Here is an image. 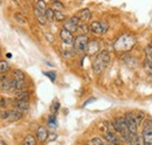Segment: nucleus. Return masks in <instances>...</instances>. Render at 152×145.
Wrapping results in <instances>:
<instances>
[{
	"instance_id": "obj_1",
	"label": "nucleus",
	"mask_w": 152,
	"mask_h": 145,
	"mask_svg": "<svg viewBox=\"0 0 152 145\" xmlns=\"http://www.w3.org/2000/svg\"><path fill=\"white\" fill-rule=\"evenodd\" d=\"M136 45V39L132 34H123L114 43V49L117 53H128Z\"/></svg>"
},
{
	"instance_id": "obj_2",
	"label": "nucleus",
	"mask_w": 152,
	"mask_h": 145,
	"mask_svg": "<svg viewBox=\"0 0 152 145\" xmlns=\"http://www.w3.org/2000/svg\"><path fill=\"white\" fill-rule=\"evenodd\" d=\"M110 60H111V57H110V54L108 51H102L96 55L95 60L93 62V69H94L95 74H102L104 72L105 68L109 66Z\"/></svg>"
},
{
	"instance_id": "obj_3",
	"label": "nucleus",
	"mask_w": 152,
	"mask_h": 145,
	"mask_svg": "<svg viewBox=\"0 0 152 145\" xmlns=\"http://www.w3.org/2000/svg\"><path fill=\"white\" fill-rule=\"evenodd\" d=\"M114 129L115 131H117L123 139L125 141H129L130 139V132H129V129L126 125V121L124 117H117L114 121Z\"/></svg>"
},
{
	"instance_id": "obj_4",
	"label": "nucleus",
	"mask_w": 152,
	"mask_h": 145,
	"mask_svg": "<svg viewBox=\"0 0 152 145\" xmlns=\"http://www.w3.org/2000/svg\"><path fill=\"white\" fill-rule=\"evenodd\" d=\"M125 121H126V125L130 132V139L134 143L136 138H137V129H138V123L136 121V117L133 115V112H126L125 114Z\"/></svg>"
},
{
	"instance_id": "obj_5",
	"label": "nucleus",
	"mask_w": 152,
	"mask_h": 145,
	"mask_svg": "<svg viewBox=\"0 0 152 145\" xmlns=\"http://www.w3.org/2000/svg\"><path fill=\"white\" fill-rule=\"evenodd\" d=\"M142 141L144 145H152V121L145 119L143 131H142Z\"/></svg>"
},
{
	"instance_id": "obj_6",
	"label": "nucleus",
	"mask_w": 152,
	"mask_h": 145,
	"mask_svg": "<svg viewBox=\"0 0 152 145\" xmlns=\"http://www.w3.org/2000/svg\"><path fill=\"white\" fill-rule=\"evenodd\" d=\"M88 42H89V39L88 36L84 35V34H81V35H77L74 39V42H73V47H74V52L75 53H83L86 49H87V46H88Z\"/></svg>"
},
{
	"instance_id": "obj_7",
	"label": "nucleus",
	"mask_w": 152,
	"mask_h": 145,
	"mask_svg": "<svg viewBox=\"0 0 152 145\" xmlns=\"http://www.w3.org/2000/svg\"><path fill=\"white\" fill-rule=\"evenodd\" d=\"M0 117L5 121L10 122H17L22 118V114L17 111V110H4L0 112Z\"/></svg>"
},
{
	"instance_id": "obj_8",
	"label": "nucleus",
	"mask_w": 152,
	"mask_h": 145,
	"mask_svg": "<svg viewBox=\"0 0 152 145\" xmlns=\"http://www.w3.org/2000/svg\"><path fill=\"white\" fill-rule=\"evenodd\" d=\"M108 29V23L101 22V21H93L89 26V31L93 32L96 35H102L107 32Z\"/></svg>"
},
{
	"instance_id": "obj_9",
	"label": "nucleus",
	"mask_w": 152,
	"mask_h": 145,
	"mask_svg": "<svg viewBox=\"0 0 152 145\" xmlns=\"http://www.w3.org/2000/svg\"><path fill=\"white\" fill-rule=\"evenodd\" d=\"M78 25H80V19L77 18L76 15H74V17L69 18L66 22H64L63 28H66V29H67V31H69L70 33H74V32L77 31Z\"/></svg>"
},
{
	"instance_id": "obj_10",
	"label": "nucleus",
	"mask_w": 152,
	"mask_h": 145,
	"mask_svg": "<svg viewBox=\"0 0 152 145\" xmlns=\"http://www.w3.org/2000/svg\"><path fill=\"white\" fill-rule=\"evenodd\" d=\"M13 78L15 80V83H17V90H22L25 86V74L19 69H15L13 72Z\"/></svg>"
},
{
	"instance_id": "obj_11",
	"label": "nucleus",
	"mask_w": 152,
	"mask_h": 145,
	"mask_svg": "<svg viewBox=\"0 0 152 145\" xmlns=\"http://www.w3.org/2000/svg\"><path fill=\"white\" fill-rule=\"evenodd\" d=\"M86 51H87V54L90 55V56L99 53V42L97 40H89Z\"/></svg>"
},
{
	"instance_id": "obj_12",
	"label": "nucleus",
	"mask_w": 152,
	"mask_h": 145,
	"mask_svg": "<svg viewBox=\"0 0 152 145\" xmlns=\"http://www.w3.org/2000/svg\"><path fill=\"white\" fill-rule=\"evenodd\" d=\"M60 37H61V40L63 41V43H66V45H73V42H74V36H73V33H70L69 31H67L66 28H62L61 31H60Z\"/></svg>"
},
{
	"instance_id": "obj_13",
	"label": "nucleus",
	"mask_w": 152,
	"mask_h": 145,
	"mask_svg": "<svg viewBox=\"0 0 152 145\" xmlns=\"http://www.w3.org/2000/svg\"><path fill=\"white\" fill-rule=\"evenodd\" d=\"M13 108H14V110H17V111H19L21 114H23V112L28 111V109H29V103H28V102H25V101H19V100H17V101L13 102Z\"/></svg>"
},
{
	"instance_id": "obj_14",
	"label": "nucleus",
	"mask_w": 152,
	"mask_h": 145,
	"mask_svg": "<svg viewBox=\"0 0 152 145\" xmlns=\"http://www.w3.org/2000/svg\"><path fill=\"white\" fill-rule=\"evenodd\" d=\"M105 139L111 145H121V139H119V137L116 136L114 131H107L105 132Z\"/></svg>"
},
{
	"instance_id": "obj_15",
	"label": "nucleus",
	"mask_w": 152,
	"mask_h": 145,
	"mask_svg": "<svg viewBox=\"0 0 152 145\" xmlns=\"http://www.w3.org/2000/svg\"><path fill=\"white\" fill-rule=\"evenodd\" d=\"M48 138V131L45 127H39L38 131H37V139L40 143L46 142Z\"/></svg>"
},
{
	"instance_id": "obj_16",
	"label": "nucleus",
	"mask_w": 152,
	"mask_h": 145,
	"mask_svg": "<svg viewBox=\"0 0 152 145\" xmlns=\"http://www.w3.org/2000/svg\"><path fill=\"white\" fill-rule=\"evenodd\" d=\"M0 90L4 91V92L11 91V78L10 77H7V76L1 77V80H0Z\"/></svg>"
},
{
	"instance_id": "obj_17",
	"label": "nucleus",
	"mask_w": 152,
	"mask_h": 145,
	"mask_svg": "<svg viewBox=\"0 0 152 145\" xmlns=\"http://www.w3.org/2000/svg\"><path fill=\"white\" fill-rule=\"evenodd\" d=\"M76 17L80 19V21L86 22V21H88L89 19L91 18V12H90V10H88V8H83V10H81V11L76 14Z\"/></svg>"
},
{
	"instance_id": "obj_18",
	"label": "nucleus",
	"mask_w": 152,
	"mask_h": 145,
	"mask_svg": "<svg viewBox=\"0 0 152 145\" xmlns=\"http://www.w3.org/2000/svg\"><path fill=\"white\" fill-rule=\"evenodd\" d=\"M34 15H35V18H37V20H38V22L41 25V26H45V25L47 23V19H46V17H45V14L41 13V12L38 11V10H35V8H34Z\"/></svg>"
},
{
	"instance_id": "obj_19",
	"label": "nucleus",
	"mask_w": 152,
	"mask_h": 145,
	"mask_svg": "<svg viewBox=\"0 0 152 145\" xmlns=\"http://www.w3.org/2000/svg\"><path fill=\"white\" fill-rule=\"evenodd\" d=\"M29 97H31L29 92L26 90H20L19 92H18V95H17V100H19V101H25V102H28Z\"/></svg>"
},
{
	"instance_id": "obj_20",
	"label": "nucleus",
	"mask_w": 152,
	"mask_h": 145,
	"mask_svg": "<svg viewBox=\"0 0 152 145\" xmlns=\"http://www.w3.org/2000/svg\"><path fill=\"white\" fill-rule=\"evenodd\" d=\"M37 138L33 135H27L23 139V144L22 145H37Z\"/></svg>"
},
{
	"instance_id": "obj_21",
	"label": "nucleus",
	"mask_w": 152,
	"mask_h": 145,
	"mask_svg": "<svg viewBox=\"0 0 152 145\" xmlns=\"http://www.w3.org/2000/svg\"><path fill=\"white\" fill-rule=\"evenodd\" d=\"M35 10H38V11H40L41 13L45 14V12H46V10H47V5H46V2H45L43 0H39V1H37V4H35Z\"/></svg>"
},
{
	"instance_id": "obj_22",
	"label": "nucleus",
	"mask_w": 152,
	"mask_h": 145,
	"mask_svg": "<svg viewBox=\"0 0 152 145\" xmlns=\"http://www.w3.org/2000/svg\"><path fill=\"white\" fill-rule=\"evenodd\" d=\"M10 69V63L6 60H0V74H5Z\"/></svg>"
},
{
	"instance_id": "obj_23",
	"label": "nucleus",
	"mask_w": 152,
	"mask_h": 145,
	"mask_svg": "<svg viewBox=\"0 0 152 145\" xmlns=\"http://www.w3.org/2000/svg\"><path fill=\"white\" fill-rule=\"evenodd\" d=\"M124 61H125V63L128 64V66H130V67H136L137 66V60L134 59V57H132V56H125L124 59H123Z\"/></svg>"
},
{
	"instance_id": "obj_24",
	"label": "nucleus",
	"mask_w": 152,
	"mask_h": 145,
	"mask_svg": "<svg viewBox=\"0 0 152 145\" xmlns=\"http://www.w3.org/2000/svg\"><path fill=\"white\" fill-rule=\"evenodd\" d=\"M90 144L91 145H110L109 143H107L104 139H102L101 137H94V138L91 139Z\"/></svg>"
},
{
	"instance_id": "obj_25",
	"label": "nucleus",
	"mask_w": 152,
	"mask_h": 145,
	"mask_svg": "<svg viewBox=\"0 0 152 145\" xmlns=\"http://www.w3.org/2000/svg\"><path fill=\"white\" fill-rule=\"evenodd\" d=\"M52 8H53L54 11H61V10L64 8V6H63V4H62L61 1H58V0H53V1H52Z\"/></svg>"
},
{
	"instance_id": "obj_26",
	"label": "nucleus",
	"mask_w": 152,
	"mask_h": 145,
	"mask_svg": "<svg viewBox=\"0 0 152 145\" xmlns=\"http://www.w3.org/2000/svg\"><path fill=\"white\" fill-rule=\"evenodd\" d=\"M133 115H134V117H136V121H137L138 125H139V124L143 122V119L145 118V115H144L143 111H137V112H134Z\"/></svg>"
},
{
	"instance_id": "obj_27",
	"label": "nucleus",
	"mask_w": 152,
	"mask_h": 145,
	"mask_svg": "<svg viewBox=\"0 0 152 145\" xmlns=\"http://www.w3.org/2000/svg\"><path fill=\"white\" fill-rule=\"evenodd\" d=\"M145 56H146V60L150 61L152 63V45L148 46V47L145 48Z\"/></svg>"
},
{
	"instance_id": "obj_28",
	"label": "nucleus",
	"mask_w": 152,
	"mask_h": 145,
	"mask_svg": "<svg viewBox=\"0 0 152 145\" xmlns=\"http://www.w3.org/2000/svg\"><path fill=\"white\" fill-rule=\"evenodd\" d=\"M54 19L56 21H63L66 19V15L61 11H54Z\"/></svg>"
},
{
	"instance_id": "obj_29",
	"label": "nucleus",
	"mask_w": 152,
	"mask_h": 145,
	"mask_svg": "<svg viewBox=\"0 0 152 145\" xmlns=\"http://www.w3.org/2000/svg\"><path fill=\"white\" fill-rule=\"evenodd\" d=\"M45 17L47 20H53L54 19V10L53 8H47L45 12Z\"/></svg>"
},
{
	"instance_id": "obj_30",
	"label": "nucleus",
	"mask_w": 152,
	"mask_h": 145,
	"mask_svg": "<svg viewBox=\"0 0 152 145\" xmlns=\"http://www.w3.org/2000/svg\"><path fill=\"white\" fill-rule=\"evenodd\" d=\"M14 18H15V20H17L18 22H20V23H27L26 18H25L22 14H20V13H15V14H14Z\"/></svg>"
},
{
	"instance_id": "obj_31",
	"label": "nucleus",
	"mask_w": 152,
	"mask_h": 145,
	"mask_svg": "<svg viewBox=\"0 0 152 145\" xmlns=\"http://www.w3.org/2000/svg\"><path fill=\"white\" fill-rule=\"evenodd\" d=\"M144 68H145L146 72H149L150 75H152V63L150 61L145 60V62H144Z\"/></svg>"
},
{
	"instance_id": "obj_32",
	"label": "nucleus",
	"mask_w": 152,
	"mask_h": 145,
	"mask_svg": "<svg viewBox=\"0 0 152 145\" xmlns=\"http://www.w3.org/2000/svg\"><path fill=\"white\" fill-rule=\"evenodd\" d=\"M48 125L50 127H56V118L55 116H49V119H48Z\"/></svg>"
},
{
	"instance_id": "obj_33",
	"label": "nucleus",
	"mask_w": 152,
	"mask_h": 145,
	"mask_svg": "<svg viewBox=\"0 0 152 145\" xmlns=\"http://www.w3.org/2000/svg\"><path fill=\"white\" fill-rule=\"evenodd\" d=\"M58 109H60V103H58L57 101H55V102L53 103V105H52V112H53V114H56Z\"/></svg>"
},
{
	"instance_id": "obj_34",
	"label": "nucleus",
	"mask_w": 152,
	"mask_h": 145,
	"mask_svg": "<svg viewBox=\"0 0 152 145\" xmlns=\"http://www.w3.org/2000/svg\"><path fill=\"white\" fill-rule=\"evenodd\" d=\"M45 75H46V76H48L53 82L55 81V77H56V76H55V72H45Z\"/></svg>"
},
{
	"instance_id": "obj_35",
	"label": "nucleus",
	"mask_w": 152,
	"mask_h": 145,
	"mask_svg": "<svg viewBox=\"0 0 152 145\" xmlns=\"http://www.w3.org/2000/svg\"><path fill=\"white\" fill-rule=\"evenodd\" d=\"M93 101H95V98H94V97H91V98H89V101H87V102H86V103L83 104V107H86V105H88V104H89L90 102H93Z\"/></svg>"
},
{
	"instance_id": "obj_36",
	"label": "nucleus",
	"mask_w": 152,
	"mask_h": 145,
	"mask_svg": "<svg viewBox=\"0 0 152 145\" xmlns=\"http://www.w3.org/2000/svg\"><path fill=\"white\" fill-rule=\"evenodd\" d=\"M126 145H134V144H133V142L131 139H129V141H126Z\"/></svg>"
},
{
	"instance_id": "obj_37",
	"label": "nucleus",
	"mask_w": 152,
	"mask_h": 145,
	"mask_svg": "<svg viewBox=\"0 0 152 145\" xmlns=\"http://www.w3.org/2000/svg\"><path fill=\"white\" fill-rule=\"evenodd\" d=\"M0 145H7V144H6V143H5L2 139H0Z\"/></svg>"
},
{
	"instance_id": "obj_38",
	"label": "nucleus",
	"mask_w": 152,
	"mask_h": 145,
	"mask_svg": "<svg viewBox=\"0 0 152 145\" xmlns=\"http://www.w3.org/2000/svg\"><path fill=\"white\" fill-rule=\"evenodd\" d=\"M1 4H2V0H0V6H1Z\"/></svg>"
},
{
	"instance_id": "obj_39",
	"label": "nucleus",
	"mask_w": 152,
	"mask_h": 145,
	"mask_svg": "<svg viewBox=\"0 0 152 145\" xmlns=\"http://www.w3.org/2000/svg\"><path fill=\"white\" fill-rule=\"evenodd\" d=\"M83 145H91V144H83Z\"/></svg>"
},
{
	"instance_id": "obj_40",
	"label": "nucleus",
	"mask_w": 152,
	"mask_h": 145,
	"mask_svg": "<svg viewBox=\"0 0 152 145\" xmlns=\"http://www.w3.org/2000/svg\"><path fill=\"white\" fill-rule=\"evenodd\" d=\"M0 57H1V52H0Z\"/></svg>"
}]
</instances>
